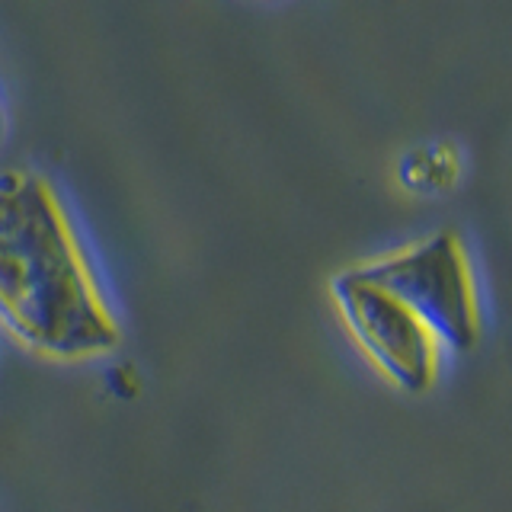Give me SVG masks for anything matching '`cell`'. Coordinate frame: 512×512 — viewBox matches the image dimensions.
Segmentation results:
<instances>
[{
  "label": "cell",
  "instance_id": "obj_2",
  "mask_svg": "<svg viewBox=\"0 0 512 512\" xmlns=\"http://www.w3.org/2000/svg\"><path fill=\"white\" fill-rule=\"evenodd\" d=\"M356 269L420 317L439 346L445 343L458 352L477 346L480 304L468 256L452 231H439Z\"/></svg>",
  "mask_w": 512,
  "mask_h": 512
},
{
  "label": "cell",
  "instance_id": "obj_3",
  "mask_svg": "<svg viewBox=\"0 0 512 512\" xmlns=\"http://www.w3.org/2000/svg\"><path fill=\"white\" fill-rule=\"evenodd\" d=\"M330 292L352 340L394 388L410 394L432 388L439 375V340L420 317L384 288L368 282L356 266L336 272Z\"/></svg>",
  "mask_w": 512,
  "mask_h": 512
},
{
  "label": "cell",
  "instance_id": "obj_1",
  "mask_svg": "<svg viewBox=\"0 0 512 512\" xmlns=\"http://www.w3.org/2000/svg\"><path fill=\"white\" fill-rule=\"evenodd\" d=\"M0 327L48 359L80 362L119 346L74 228L42 176H0Z\"/></svg>",
  "mask_w": 512,
  "mask_h": 512
}]
</instances>
